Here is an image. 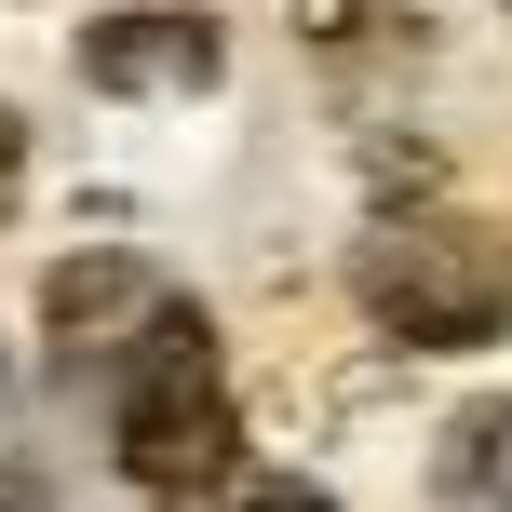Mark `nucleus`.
<instances>
[{
  "instance_id": "obj_8",
  "label": "nucleus",
  "mask_w": 512,
  "mask_h": 512,
  "mask_svg": "<svg viewBox=\"0 0 512 512\" xmlns=\"http://www.w3.org/2000/svg\"><path fill=\"white\" fill-rule=\"evenodd\" d=\"M0 391H14V364H0Z\"/></svg>"
},
{
  "instance_id": "obj_4",
  "label": "nucleus",
  "mask_w": 512,
  "mask_h": 512,
  "mask_svg": "<svg viewBox=\"0 0 512 512\" xmlns=\"http://www.w3.org/2000/svg\"><path fill=\"white\" fill-rule=\"evenodd\" d=\"M216 68L230 54H216L203 14H95L81 27V81H108V95H203Z\"/></svg>"
},
{
  "instance_id": "obj_1",
  "label": "nucleus",
  "mask_w": 512,
  "mask_h": 512,
  "mask_svg": "<svg viewBox=\"0 0 512 512\" xmlns=\"http://www.w3.org/2000/svg\"><path fill=\"white\" fill-rule=\"evenodd\" d=\"M351 297L405 351H486L512 324V230L472 216V203H405L351 243Z\"/></svg>"
},
{
  "instance_id": "obj_5",
  "label": "nucleus",
  "mask_w": 512,
  "mask_h": 512,
  "mask_svg": "<svg viewBox=\"0 0 512 512\" xmlns=\"http://www.w3.org/2000/svg\"><path fill=\"white\" fill-rule=\"evenodd\" d=\"M445 486H459V499H486V512H512V405H486L459 445H445Z\"/></svg>"
},
{
  "instance_id": "obj_3",
  "label": "nucleus",
  "mask_w": 512,
  "mask_h": 512,
  "mask_svg": "<svg viewBox=\"0 0 512 512\" xmlns=\"http://www.w3.org/2000/svg\"><path fill=\"white\" fill-rule=\"evenodd\" d=\"M41 324H54V364H68V378H122L149 337L189 324V297L149 256H68V270L41 283Z\"/></svg>"
},
{
  "instance_id": "obj_7",
  "label": "nucleus",
  "mask_w": 512,
  "mask_h": 512,
  "mask_svg": "<svg viewBox=\"0 0 512 512\" xmlns=\"http://www.w3.org/2000/svg\"><path fill=\"white\" fill-rule=\"evenodd\" d=\"M243 512H337V499H324V486H256Z\"/></svg>"
},
{
  "instance_id": "obj_2",
  "label": "nucleus",
  "mask_w": 512,
  "mask_h": 512,
  "mask_svg": "<svg viewBox=\"0 0 512 512\" xmlns=\"http://www.w3.org/2000/svg\"><path fill=\"white\" fill-rule=\"evenodd\" d=\"M108 391H122V405H108V459H122V486H149V499H203L216 472H230L243 405H230V378H216L203 310H189L176 337H149Z\"/></svg>"
},
{
  "instance_id": "obj_6",
  "label": "nucleus",
  "mask_w": 512,
  "mask_h": 512,
  "mask_svg": "<svg viewBox=\"0 0 512 512\" xmlns=\"http://www.w3.org/2000/svg\"><path fill=\"white\" fill-rule=\"evenodd\" d=\"M14 176H27V122H14V108H0V216H14V203H27V189H14Z\"/></svg>"
}]
</instances>
